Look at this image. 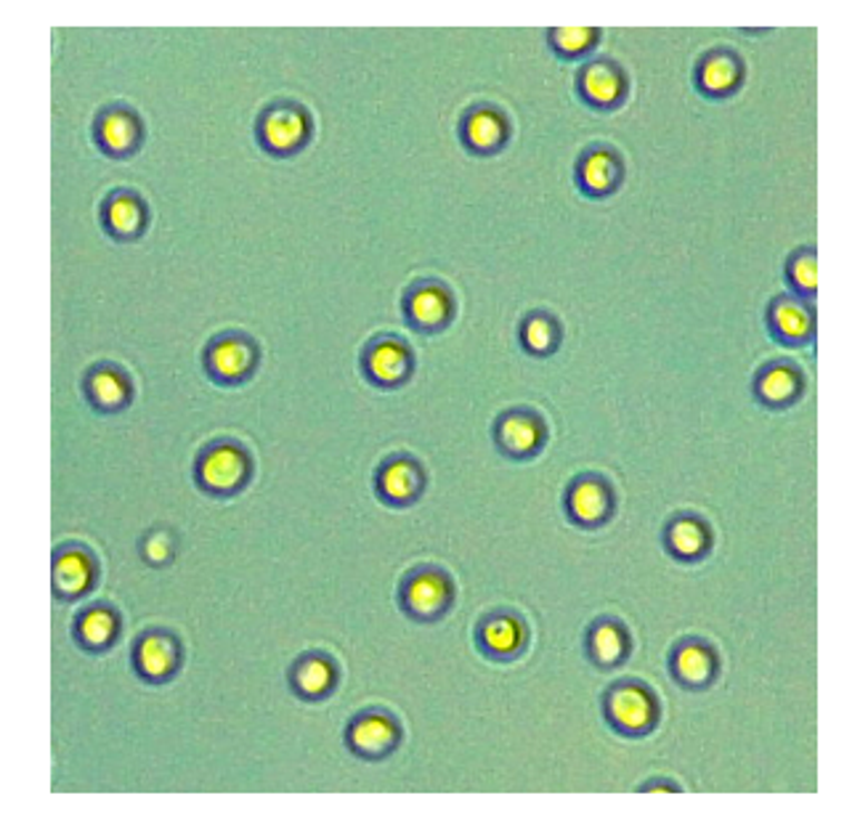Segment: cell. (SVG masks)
Instances as JSON below:
<instances>
[{
    "mask_svg": "<svg viewBox=\"0 0 860 833\" xmlns=\"http://www.w3.org/2000/svg\"><path fill=\"white\" fill-rule=\"evenodd\" d=\"M595 43V30L587 27H568V30L553 32V46L564 53H582Z\"/></svg>",
    "mask_w": 860,
    "mask_h": 833,
    "instance_id": "f546056e",
    "label": "cell"
},
{
    "mask_svg": "<svg viewBox=\"0 0 860 833\" xmlns=\"http://www.w3.org/2000/svg\"><path fill=\"white\" fill-rule=\"evenodd\" d=\"M543 439H545L543 422H539V416H534L529 412L505 414L497 425L499 447L512 457L531 454V451L539 449Z\"/></svg>",
    "mask_w": 860,
    "mask_h": 833,
    "instance_id": "8fae6325",
    "label": "cell"
},
{
    "mask_svg": "<svg viewBox=\"0 0 860 833\" xmlns=\"http://www.w3.org/2000/svg\"><path fill=\"white\" fill-rule=\"evenodd\" d=\"M802 380L800 372L794 366L775 364L760 374L758 380V395L762 404L768 406H786L800 395Z\"/></svg>",
    "mask_w": 860,
    "mask_h": 833,
    "instance_id": "44dd1931",
    "label": "cell"
},
{
    "mask_svg": "<svg viewBox=\"0 0 860 833\" xmlns=\"http://www.w3.org/2000/svg\"><path fill=\"white\" fill-rule=\"evenodd\" d=\"M364 366H367V374H370L372 383L393 388V385L404 383V380L409 378V370H412V356H409L404 343L388 337V340H378V343L370 345V351H367V356H364Z\"/></svg>",
    "mask_w": 860,
    "mask_h": 833,
    "instance_id": "9c48e42d",
    "label": "cell"
},
{
    "mask_svg": "<svg viewBox=\"0 0 860 833\" xmlns=\"http://www.w3.org/2000/svg\"><path fill=\"white\" fill-rule=\"evenodd\" d=\"M555 324L547 316H529L526 318L524 330H521V340L524 345L531 353H547L555 345Z\"/></svg>",
    "mask_w": 860,
    "mask_h": 833,
    "instance_id": "f1b7e54d",
    "label": "cell"
},
{
    "mask_svg": "<svg viewBox=\"0 0 860 833\" xmlns=\"http://www.w3.org/2000/svg\"><path fill=\"white\" fill-rule=\"evenodd\" d=\"M587 650H589V658H593L598 666L622 664L629 650L627 631H624L622 624L616 621H608V619L598 621L593 629H589Z\"/></svg>",
    "mask_w": 860,
    "mask_h": 833,
    "instance_id": "d6986e66",
    "label": "cell"
},
{
    "mask_svg": "<svg viewBox=\"0 0 860 833\" xmlns=\"http://www.w3.org/2000/svg\"><path fill=\"white\" fill-rule=\"evenodd\" d=\"M88 399L94 401L96 406L104 409V412H117L128 404V383L117 370H109V366H101L96 370L86 383Z\"/></svg>",
    "mask_w": 860,
    "mask_h": 833,
    "instance_id": "d4e9b609",
    "label": "cell"
},
{
    "mask_svg": "<svg viewBox=\"0 0 860 833\" xmlns=\"http://www.w3.org/2000/svg\"><path fill=\"white\" fill-rule=\"evenodd\" d=\"M741 80V65L733 53H712L698 65V88L704 94H731Z\"/></svg>",
    "mask_w": 860,
    "mask_h": 833,
    "instance_id": "603a6c76",
    "label": "cell"
},
{
    "mask_svg": "<svg viewBox=\"0 0 860 833\" xmlns=\"http://www.w3.org/2000/svg\"><path fill=\"white\" fill-rule=\"evenodd\" d=\"M619 159H616L614 151L608 149H593L582 157L579 163V180L582 189L587 194H608L616 189V180H619Z\"/></svg>",
    "mask_w": 860,
    "mask_h": 833,
    "instance_id": "e0dca14e",
    "label": "cell"
},
{
    "mask_svg": "<svg viewBox=\"0 0 860 833\" xmlns=\"http://www.w3.org/2000/svg\"><path fill=\"white\" fill-rule=\"evenodd\" d=\"M672 672H675L680 685L702 687L717 672V658H714L712 648L702 643H685L680 645L675 658H672Z\"/></svg>",
    "mask_w": 860,
    "mask_h": 833,
    "instance_id": "9a60e30c",
    "label": "cell"
},
{
    "mask_svg": "<svg viewBox=\"0 0 860 833\" xmlns=\"http://www.w3.org/2000/svg\"><path fill=\"white\" fill-rule=\"evenodd\" d=\"M335 685V666L328 656L311 654L293 666V687L303 698L328 696Z\"/></svg>",
    "mask_w": 860,
    "mask_h": 833,
    "instance_id": "ac0fdd59",
    "label": "cell"
},
{
    "mask_svg": "<svg viewBox=\"0 0 860 833\" xmlns=\"http://www.w3.org/2000/svg\"><path fill=\"white\" fill-rule=\"evenodd\" d=\"M205 364H207V372H211L215 380L237 383V380H245L247 374L253 372L255 349L247 337L226 335L215 340L211 349H207Z\"/></svg>",
    "mask_w": 860,
    "mask_h": 833,
    "instance_id": "52a82bcc",
    "label": "cell"
},
{
    "mask_svg": "<svg viewBox=\"0 0 860 833\" xmlns=\"http://www.w3.org/2000/svg\"><path fill=\"white\" fill-rule=\"evenodd\" d=\"M505 134H508V128H505L502 115L491 112V109H476V112L465 117L462 136L468 147H473L476 151L499 149L505 141Z\"/></svg>",
    "mask_w": 860,
    "mask_h": 833,
    "instance_id": "7402d4cb",
    "label": "cell"
},
{
    "mask_svg": "<svg viewBox=\"0 0 860 833\" xmlns=\"http://www.w3.org/2000/svg\"><path fill=\"white\" fill-rule=\"evenodd\" d=\"M670 550L683 560L702 558L706 547H710V531L704 529L702 520L696 518H680L670 526L667 531Z\"/></svg>",
    "mask_w": 860,
    "mask_h": 833,
    "instance_id": "484cf974",
    "label": "cell"
},
{
    "mask_svg": "<svg viewBox=\"0 0 860 833\" xmlns=\"http://www.w3.org/2000/svg\"><path fill=\"white\" fill-rule=\"evenodd\" d=\"M478 643L495 658H512L521 654L526 643V629L518 619H512L508 614L489 616L487 621L478 627Z\"/></svg>",
    "mask_w": 860,
    "mask_h": 833,
    "instance_id": "7c38bea8",
    "label": "cell"
},
{
    "mask_svg": "<svg viewBox=\"0 0 860 833\" xmlns=\"http://www.w3.org/2000/svg\"><path fill=\"white\" fill-rule=\"evenodd\" d=\"M606 717L614 725V731L624 735H643L656 725L658 709L654 696L645 687L624 683L612 687V693H608Z\"/></svg>",
    "mask_w": 860,
    "mask_h": 833,
    "instance_id": "6da1fadb",
    "label": "cell"
},
{
    "mask_svg": "<svg viewBox=\"0 0 860 833\" xmlns=\"http://www.w3.org/2000/svg\"><path fill=\"white\" fill-rule=\"evenodd\" d=\"M199 483L213 494H232L247 478V457L245 451L221 443V447L207 449L197 468Z\"/></svg>",
    "mask_w": 860,
    "mask_h": 833,
    "instance_id": "3957f363",
    "label": "cell"
},
{
    "mask_svg": "<svg viewBox=\"0 0 860 833\" xmlns=\"http://www.w3.org/2000/svg\"><path fill=\"white\" fill-rule=\"evenodd\" d=\"M101 147L113 155L134 149L138 141V122L128 112H107L99 122Z\"/></svg>",
    "mask_w": 860,
    "mask_h": 833,
    "instance_id": "4316f807",
    "label": "cell"
},
{
    "mask_svg": "<svg viewBox=\"0 0 860 833\" xmlns=\"http://www.w3.org/2000/svg\"><path fill=\"white\" fill-rule=\"evenodd\" d=\"M144 555H147L149 564H165V560L170 558V539L168 533H152V537L147 539V545H144Z\"/></svg>",
    "mask_w": 860,
    "mask_h": 833,
    "instance_id": "1f68e13d",
    "label": "cell"
},
{
    "mask_svg": "<svg viewBox=\"0 0 860 833\" xmlns=\"http://www.w3.org/2000/svg\"><path fill=\"white\" fill-rule=\"evenodd\" d=\"M401 602H404V610L412 614L414 619H439L443 610L449 608V602H452V585L436 568H422V571L407 579L404 589H401Z\"/></svg>",
    "mask_w": 860,
    "mask_h": 833,
    "instance_id": "7a4b0ae2",
    "label": "cell"
},
{
    "mask_svg": "<svg viewBox=\"0 0 860 833\" xmlns=\"http://www.w3.org/2000/svg\"><path fill=\"white\" fill-rule=\"evenodd\" d=\"M452 314V303L439 284H426V287L412 290L407 297V316L412 318L414 327L433 332L441 330Z\"/></svg>",
    "mask_w": 860,
    "mask_h": 833,
    "instance_id": "4fadbf2b",
    "label": "cell"
},
{
    "mask_svg": "<svg viewBox=\"0 0 860 833\" xmlns=\"http://www.w3.org/2000/svg\"><path fill=\"white\" fill-rule=\"evenodd\" d=\"M104 218H107L109 232H115L117 237H136L144 226V207L130 194H117L107 203Z\"/></svg>",
    "mask_w": 860,
    "mask_h": 833,
    "instance_id": "83f0119b",
    "label": "cell"
},
{
    "mask_svg": "<svg viewBox=\"0 0 860 833\" xmlns=\"http://www.w3.org/2000/svg\"><path fill=\"white\" fill-rule=\"evenodd\" d=\"M422 489V473L418 462L397 457V460L385 462L378 473V491L380 497L393 504H409L418 499Z\"/></svg>",
    "mask_w": 860,
    "mask_h": 833,
    "instance_id": "30bf717a",
    "label": "cell"
},
{
    "mask_svg": "<svg viewBox=\"0 0 860 833\" xmlns=\"http://www.w3.org/2000/svg\"><path fill=\"white\" fill-rule=\"evenodd\" d=\"M770 327L773 335L786 345H797L813 335V314L797 297H779L770 308Z\"/></svg>",
    "mask_w": 860,
    "mask_h": 833,
    "instance_id": "5bb4252c",
    "label": "cell"
},
{
    "mask_svg": "<svg viewBox=\"0 0 860 833\" xmlns=\"http://www.w3.org/2000/svg\"><path fill=\"white\" fill-rule=\"evenodd\" d=\"M263 147L276 151V155H290L297 147H303L309 138V120L301 109L295 107H274L263 115L261 122Z\"/></svg>",
    "mask_w": 860,
    "mask_h": 833,
    "instance_id": "8992f818",
    "label": "cell"
},
{
    "mask_svg": "<svg viewBox=\"0 0 860 833\" xmlns=\"http://www.w3.org/2000/svg\"><path fill=\"white\" fill-rule=\"evenodd\" d=\"M614 497L606 481L600 478H577L568 489L566 507L568 516H571L582 526H598L608 518L612 512Z\"/></svg>",
    "mask_w": 860,
    "mask_h": 833,
    "instance_id": "ba28073f",
    "label": "cell"
},
{
    "mask_svg": "<svg viewBox=\"0 0 860 833\" xmlns=\"http://www.w3.org/2000/svg\"><path fill=\"white\" fill-rule=\"evenodd\" d=\"M94 579V564L86 552L67 550L53 564V587L61 597H78L88 589Z\"/></svg>",
    "mask_w": 860,
    "mask_h": 833,
    "instance_id": "ffe728a7",
    "label": "cell"
},
{
    "mask_svg": "<svg viewBox=\"0 0 860 833\" xmlns=\"http://www.w3.org/2000/svg\"><path fill=\"white\" fill-rule=\"evenodd\" d=\"M579 86L585 99L595 104V107H612L624 94L622 72L614 65H608V61H595V65H589L585 72H582Z\"/></svg>",
    "mask_w": 860,
    "mask_h": 833,
    "instance_id": "2e32d148",
    "label": "cell"
},
{
    "mask_svg": "<svg viewBox=\"0 0 860 833\" xmlns=\"http://www.w3.org/2000/svg\"><path fill=\"white\" fill-rule=\"evenodd\" d=\"M134 664L147 683H168L178 669V643L168 631H147L136 645Z\"/></svg>",
    "mask_w": 860,
    "mask_h": 833,
    "instance_id": "5b68a950",
    "label": "cell"
},
{
    "mask_svg": "<svg viewBox=\"0 0 860 833\" xmlns=\"http://www.w3.org/2000/svg\"><path fill=\"white\" fill-rule=\"evenodd\" d=\"M399 735L397 719L383 712H370L351 722L349 746L353 754L364 756V759H383L397 748Z\"/></svg>",
    "mask_w": 860,
    "mask_h": 833,
    "instance_id": "277c9868",
    "label": "cell"
},
{
    "mask_svg": "<svg viewBox=\"0 0 860 833\" xmlns=\"http://www.w3.org/2000/svg\"><path fill=\"white\" fill-rule=\"evenodd\" d=\"M789 276H792L794 287L800 290V293H815V284H818L815 255H810V253L797 255V258L792 261V266H789Z\"/></svg>",
    "mask_w": 860,
    "mask_h": 833,
    "instance_id": "4dcf8cb0",
    "label": "cell"
},
{
    "mask_svg": "<svg viewBox=\"0 0 860 833\" xmlns=\"http://www.w3.org/2000/svg\"><path fill=\"white\" fill-rule=\"evenodd\" d=\"M115 635H117V616L115 610L104 606L86 610V614L78 619V624H75V637H78V643L82 648L96 650V654L107 648V645L115 640Z\"/></svg>",
    "mask_w": 860,
    "mask_h": 833,
    "instance_id": "cb8c5ba5",
    "label": "cell"
}]
</instances>
